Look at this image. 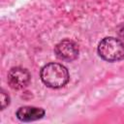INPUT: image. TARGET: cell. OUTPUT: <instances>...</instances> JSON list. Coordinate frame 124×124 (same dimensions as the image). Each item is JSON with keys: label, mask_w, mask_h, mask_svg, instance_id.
<instances>
[{"label": "cell", "mask_w": 124, "mask_h": 124, "mask_svg": "<svg viewBox=\"0 0 124 124\" xmlns=\"http://www.w3.org/2000/svg\"><path fill=\"white\" fill-rule=\"evenodd\" d=\"M0 96H1V109H4L10 104V96L3 89L1 90Z\"/></svg>", "instance_id": "8992f818"}, {"label": "cell", "mask_w": 124, "mask_h": 124, "mask_svg": "<svg viewBox=\"0 0 124 124\" xmlns=\"http://www.w3.org/2000/svg\"><path fill=\"white\" fill-rule=\"evenodd\" d=\"M31 75L28 70L21 68V67H14L12 68L7 77L8 84L13 89H22L26 87L30 82Z\"/></svg>", "instance_id": "3957f363"}, {"label": "cell", "mask_w": 124, "mask_h": 124, "mask_svg": "<svg viewBox=\"0 0 124 124\" xmlns=\"http://www.w3.org/2000/svg\"><path fill=\"white\" fill-rule=\"evenodd\" d=\"M117 33H118V36L124 40V22L121 23L118 27H117Z\"/></svg>", "instance_id": "52a82bcc"}, {"label": "cell", "mask_w": 124, "mask_h": 124, "mask_svg": "<svg viewBox=\"0 0 124 124\" xmlns=\"http://www.w3.org/2000/svg\"><path fill=\"white\" fill-rule=\"evenodd\" d=\"M98 54L108 62H115L124 58V43L114 37L104 38L98 45Z\"/></svg>", "instance_id": "7a4b0ae2"}, {"label": "cell", "mask_w": 124, "mask_h": 124, "mask_svg": "<svg viewBox=\"0 0 124 124\" xmlns=\"http://www.w3.org/2000/svg\"><path fill=\"white\" fill-rule=\"evenodd\" d=\"M42 81L50 88L63 87L69 81V72L65 66L59 63H48L45 65L40 73Z\"/></svg>", "instance_id": "6da1fadb"}, {"label": "cell", "mask_w": 124, "mask_h": 124, "mask_svg": "<svg viewBox=\"0 0 124 124\" xmlns=\"http://www.w3.org/2000/svg\"><path fill=\"white\" fill-rule=\"evenodd\" d=\"M46 111L42 108L37 107H31V106H25L19 108L16 112V116L23 122H31L35 120H39L44 117Z\"/></svg>", "instance_id": "5b68a950"}, {"label": "cell", "mask_w": 124, "mask_h": 124, "mask_svg": "<svg viewBox=\"0 0 124 124\" xmlns=\"http://www.w3.org/2000/svg\"><path fill=\"white\" fill-rule=\"evenodd\" d=\"M54 52L59 59L70 62L78 58V46L74 41L65 39L55 46Z\"/></svg>", "instance_id": "277c9868"}]
</instances>
